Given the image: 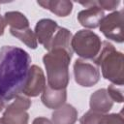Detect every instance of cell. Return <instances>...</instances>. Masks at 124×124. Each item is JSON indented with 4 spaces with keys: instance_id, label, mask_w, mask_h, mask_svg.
<instances>
[{
    "instance_id": "ba28073f",
    "label": "cell",
    "mask_w": 124,
    "mask_h": 124,
    "mask_svg": "<svg viewBox=\"0 0 124 124\" xmlns=\"http://www.w3.org/2000/svg\"><path fill=\"white\" fill-rule=\"evenodd\" d=\"M46 87V77L43 70L37 66L29 67L27 78L22 88V93L27 97H37Z\"/></svg>"
},
{
    "instance_id": "d4e9b609",
    "label": "cell",
    "mask_w": 124,
    "mask_h": 124,
    "mask_svg": "<svg viewBox=\"0 0 124 124\" xmlns=\"http://www.w3.org/2000/svg\"><path fill=\"white\" fill-rule=\"evenodd\" d=\"M0 124H5V123L2 121V119H1V118H0Z\"/></svg>"
},
{
    "instance_id": "5bb4252c",
    "label": "cell",
    "mask_w": 124,
    "mask_h": 124,
    "mask_svg": "<svg viewBox=\"0 0 124 124\" xmlns=\"http://www.w3.org/2000/svg\"><path fill=\"white\" fill-rule=\"evenodd\" d=\"M37 3L44 9L49 10L57 16H67L72 13L73 10V2L68 0H43L38 1Z\"/></svg>"
},
{
    "instance_id": "7402d4cb",
    "label": "cell",
    "mask_w": 124,
    "mask_h": 124,
    "mask_svg": "<svg viewBox=\"0 0 124 124\" xmlns=\"http://www.w3.org/2000/svg\"><path fill=\"white\" fill-rule=\"evenodd\" d=\"M32 124H52L50 120H48L46 117H37L33 120Z\"/></svg>"
},
{
    "instance_id": "52a82bcc",
    "label": "cell",
    "mask_w": 124,
    "mask_h": 124,
    "mask_svg": "<svg viewBox=\"0 0 124 124\" xmlns=\"http://www.w3.org/2000/svg\"><path fill=\"white\" fill-rule=\"evenodd\" d=\"M76 82L83 87H92L100 79V72L96 65L83 59H77L74 63Z\"/></svg>"
},
{
    "instance_id": "4fadbf2b",
    "label": "cell",
    "mask_w": 124,
    "mask_h": 124,
    "mask_svg": "<svg viewBox=\"0 0 124 124\" xmlns=\"http://www.w3.org/2000/svg\"><path fill=\"white\" fill-rule=\"evenodd\" d=\"M78 120V110L70 104H64L51 114L52 124H75Z\"/></svg>"
},
{
    "instance_id": "603a6c76",
    "label": "cell",
    "mask_w": 124,
    "mask_h": 124,
    "mask_svg": "<svg viewBox=\"0 0 124 124\" xmlns=\"http://www.w3.org/2000/svg\"><path fill=\"white\" fill-rule=\"evenodd\" d=\"M7 24L5 22V19H4V16L0 17V36H2L4 34V31H5V28H6Z\"/></svg>"
},
{
    "instance_id": "7c38bea8",
    "label": "cell",
    "mask_w": 124,
    "mask_h": 124,
    "mask_svg": "<svg viewBox=\"0 0 124 124\" xmlns=\"http://www.w3.org/2000/svg\"><path fill=\"white\" fill-rule=\"evenodd\" d=\"M89 106L91 110L105 114L111 109L113 102L108 96L107 89L101 88L92 93L89 100Z\"/></svg>"
},
{
    "instance_id": "ffe728a7",
    "label": "cell",
    "mask_w": 124,
    "mask_h": 124,
    "mask_svg": "<svg viewBox=\"0 0 124 124\" xmlns=\"http://www.w3.org/2000/svg\"><path fill=\"white\" fill-rule=\"evenodd\" d=\"M96 6H98L99 8H101L103 11L107 10V11H113L116 9V7H118V5L120 4V1H111V0H99V1H95Z\"/></svg>"
},
{
    "instance_id": "5b68a950",
    "label": "cell",
    "mask_w": 124,
    "mask_h": 124,
    "mask_svg": "<svg viewBox=\"0 0 124 124\" xmlns=\"http://www.w3.org/2000/svg\"><path fill=\"white\" fill-rule=\"evenodd\" d=\"M31 107V101L25 96H16L5 109L2 121L5 124H28L29 114L27 110Z\"/></svg>"
},
{
    "instance_id": "9a60e30c",
    "label": "cell",
    "mask_w": 124,
    "mask_h": 124,
    "mask_svg": "<svg viewBox=\"0 0 124 124\" xmlns=\"http://www.w3.org/2000/svg\"><path fill=\"white\" fill-rule=\"evenodd\" d=\"M72 33L70 30L64 27H59L55 35L53 36L51 42L49 43V46L47 47V50L55 48V47H61L68 50H72L71 46V41H72Z\"/></svg>"
},
{
    "instance_id": "d6986e66",
    "label": "cell",
    "mask_w": 124,
    "mask_h": 124,
    "mask_svg": "<svg viewBox=\"0 0 124 124\" xmlns=\"http://www.w3.org/2000/svg\"><path fill=\"white\" fill-rule=\"evenodd\" d=\"M107 91L112 102H116V103L123 102V85H116L111 83L108 87Z\"/></svg>"
},
{
    "instance_id": "8992f818",
    "label": "cell",
    "mask_w": 124,
    "mask_h": 124,
    "mask_svg": "<svg viewBox=\"0 0 124 124\" xmlns=\"http://www.w3.org/2000/svg\"><path fill=\"white\" fill-rule=\"evenodd\" d=\"M100 31L107 39L116 43H123V10L114 11L105 16L100 22Z\"/></svg>"
},
{
    "instance_id": "ac0fdd59",
    "label": "cell",
    "mask_w": 124,
    "mask_h": 124,
    "mask_svg": "<svg viewBox=\"0 0 124 124\" xmlns=\"http://www.w3.org/2000/svg\"><path fill=\"white\" fill-rule=\"evenodd\" d=\"M105 117H106L105 114L90 109L81 116L79 123L80 124H104Z\"/></svg>"
},
{
    "instance_id": "e0dca14e",
    "label": "cell",
    "mask_w": 124,
    "mask_h": 124,
    "mask_svg": "<svg viewBox=\"0 0 124 124\" xmlns=\"http://www.w3.org/2000/svg\"><path fill=\"white\" fill-rule=\"evenodd\" d=\"M10 33L14 37L17 38L20 42L25 44L28 47H30L32 49L37 48L38 42H37L34 31H32V29L30 27L25 28V29H21V30H16V29L10 28Z\"/></svg>"
},
{
    "instance_id": "2e32d148",
    "label": "cell",
    "mask_w": 124,
    "mask_h": 124,
    "mask_svg": "<svg viewBox=\"0 0 124 124\" xmlns=\"http://www.w3.org/2000/svg\"><path fill=\"white\" fill-rule=\"evenodd\" d=\"M4 19L7 25H10L12 29L21 30L29 27V20L20 12L12 11L7 12L4 15Z\"/></svg>"
},
{
    "instance_id": "cb8c5ba5",
    "label": "cell",
    "mask_w": 124,
    "mask_h": 124,
    "mask_svg": "<svg viewBox=\"0 0 124 124\" xmlns=\"http://www.w3.org/2000/svg\"><path fill=\"white\" fill-rule=\"evenodd\" d=\"M4 107H5V100H4L3 98L0 97V112L3 110Z\"/></svg>"
},
{
    "instance_id": "484cf974",
    "label": "cell",
    "mask_w": 124,
    "mask_h": 124,
    "mask_svg": "<svg viewBox=\"0 0 124 124\" xmlns=\"http://www.w3.org/2000/svg\"><path fill=\"white\" fill-rule=\"evenodd\" d=\"M0 17H1V16H0Z\"/></svg>"
},
{
    "instance_id": "44dd1931",
    "label": "cell",
    "mask_w": 124,
    "mask_h": 124,
    "mask_svg": "<svg viewBox=\"0 0 124 124\" xmlns=\"http://www.w3.org/2000/svg\"><path fill=\"white\" fill-rule=\"evenodd\" d=\"M104 124H124L122 112L111 113V114L106 115Z\"/></svg>"
},
{
    "instance_id": "3957f363",
    "label": "cell",
    "mask_w": 124,
    "mask_h": 124,
    "mask_svg": "<svg viewBox=\"0 0 124 124\" xmlns=\"http://www.w3.org/2000/svg\"><path fill=\"white\" fill-rule=\"evenodd\" d=\"M95 65L100 66L103 77L112 82V84L123 85L124 83V56L115 47L105 41L98 56L93 60Z\"/></svg>"
},
{
    "instance_id": "9c48e42d",
    "label": "cell",
    "mask_w": 124,
    "mask_h": 124,
    "mask_svg": "<svg viewBox=\"0 0 124 124\" xmlns=\"http://www.w3.org/2000/svg\"><path fill=\"white\" fill-rule=\"evenodd\" d=\"M78 3L87 8L78 14V22L85 28H97L100 25L101 20L105 16L104 11L96 6L95 1H80Z\"/></svg>"
},
{
    "instance_id": "30bf717a",
    "label": "cell",
    "mask_w": 124,
    "mask_h": 124,
    "mask_svg": "<svg viewBox=\"0 0 124 124\" xmlns=\"http://www.w3.org/2000/svg\"><path fill=\"white\" fill-rule=\"evenodd\" d=\"M59 26L56 21L50 18H43L40 19L35 26V36L37 42L44 46L46 49H47L49 43L51 42L53 36L57 32Z\"/></svg>"
},
{
    "instance_id": "7a4b0ae2",
    "label": "cell",
    "mask_w": 124,
    "mask_h": 124,
    "mask_svg": "<svg viewBox=\"0 0 124 124\" xmlns=\"http://www.w3.org/2000/svg\"><path fill=\"white\" fill-rule=\"evenodd\" d=\"M73 51L61 47L49 49L43 57L46 70L47 85L53 89H65L70 80L69 65Z\"/></svg>"
},
{
    "instance_id": "6da1fadb",
    "label": "cell",
    "mask_w": 124,
    "mask_h": 124,
    "mask_svg": "<svg viewBox=\"0 0 124 124\" xmlns=\"http://www.w3.org/2000/svg\"><path fill=\"white\" fill-rule=\"evenodd\" d=\"M31 57L20 47H0V97L5 101L15 99L22 92Z\"/></svg>"
},
{
    "instance_id": "8fae6325",
    "label": "cell",
    "mask_w": 124,
    "mask_h": 124,
    "mask_svg": "<svg viewBox=\"0 0 124 124\" xmlns=\"http://www.w3.org/2000/svg\"><path fill=\"white\" fill-rule=\"evenodd\" d=\"M42 103L48 108L57 109L62 107L67 100V90L65 89H53L48 85L45 87L41 96Z\"/></svg>"
},
{
    "instance_id": "277c9868",
    "label": "cell",
    "mask_w": 124,
    "mask_h": 124,
    "mask_svg": "<svg viewBox=\"0 0 124 124\" xmlns=\"http://www.w3.org/2000/svg\"><path fill=\"white\" fill-rule=\"evenodd\" d=\"M71 46L73 51L84 60H94L101 51L102 42L96 33L83 29L72 37Z\"/></svg>"
}]
</instances>
